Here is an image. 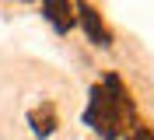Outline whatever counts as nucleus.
<instances>
[{
    "instance_id": "obj_1",
    "label": "nucleus",
    "mask_w": 154,
    "mask_h": 140,
    "mask_svg": "<svg viewBox=\"0 0 154 140\" xmlns=\"http://www.w3.org/2000/svg\"><path fill=\"white\" fill-rule=\"evenodd\" d=\"M126 116H133V102H130L123 81L116 74H109L102 84L91 88V102H88L84 123L95 133H102L105 140H116V137H123V119Z\"/></svg>"
},
{
    "instance_id": "obj_2",
    "label": "nucleus",
    "mask_w": 154,
    "mask_h": 140,
    "mask_svg": "<svg viewBox=\"0 0 154 140\" xmlns=\"http://www.w3.org/2000/svg\"><path fill=\"white\" fill-rule=\"evenodd\" d=\"M74 11H77L74 18L84 25V32H88V39H91V42H98V46H109V42H112V35H109L105 21L98 18V11L88 4V0H77V4H74Z\"/></svg>"
},
{
    "instance_id": "obj_3",
    "label": "nucleus",
    "mask_w": 154,
    "mask_h": 140,
    "mask_svg": "<svg viewBox=\"0 0 154 140\" xmlns=\"http://www.w3.org/2000/svg\"><path fill=\"white\" fill-rule=\"evenodd\" d=\"M42 14L49 18V25L56 28V32H70L74 28V7H70V0H42Z\"/></svg>"
},
{
    "instance_id": "obj_4",
    "label": "nucleus",
    "mask_w": 154,
    "mask_h": 140,
    "mask_svg": "<svg viewBox=\"0 0 154 140\" xmlns=\"http://www.w3.org/2000/svg\"><path fill=\"white\" fill-rule=\"evenodd\" d=\"M28 123H32V130H35V137H49V133L56 130V112H53V105H42V109H32Z\"/></svg>"
},
{
    "instance_id": "obj_5",
    "label": "nucleus",
    "mask_w": 154,
    "mask_h": 140,
    "mask_svg": "<svg viewBox=\"0 0 154 140\" xmlns=\"http://www.w3.org/2000/svg\"><path fill=\"white\" fill-rule=\"evenodd\" d=\"M126 140H151V130L147 126H133V130L126 133Z\"/></svg>"
}]
</instances>
